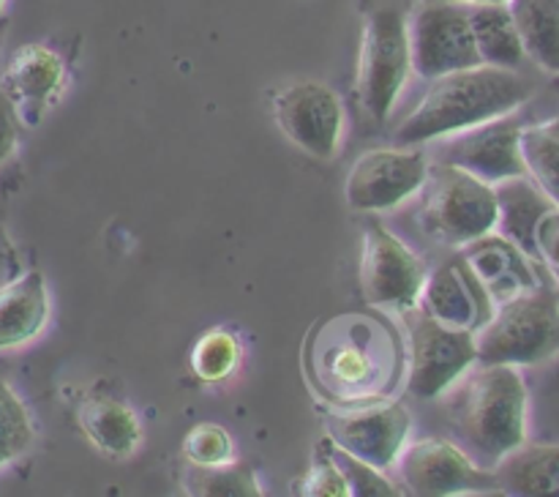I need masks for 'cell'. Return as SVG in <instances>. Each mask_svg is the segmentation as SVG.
I'll use <instances>...</instances> for the list:
<instances>
[{
	"label": "cell",
	"mask_w": 559,
	"mask_h": 497,
	"mask_svg": "<svg viewBox=\"0 0 559 497\" xmlns=\"http://www.w3.org/2000/svg\"><path fill=\"white\" fill-rule=\"evenodd\" d=\"M314 391L338 407L391 399L407 371L402 333L377 311H344L311 331L304 350Z\"/></svg>",
	"instance_id": "6da1fadb"
},
{
	"label": "cell",
	"mask_w": 559,
	"mask_h": 497,
	"mask_svg": "<svg viewBox=\"0 0 559 497\" xmlns=\"http://www.w3.org/2000/svg\"><path fill=\"white\" fill-rule=\"evenodd\" d=\"M459 446L484 468H495L530 431V391L522 366L475 364L442 393Z\"/></svg>",
	"instance_id": "7a4b0ae2"
},
{
	"label": "cell",
	"mask_w": 559,
	"mask_h": 497,
	"mask_svg": "<svg viewBox=\"0 0 559 497\" xmlns=\"http://www.w3.org/2000/svg\"><path fill=\"white\" fill-rule=\"evenodd\" d=\"M533 98V82L524 80L516 69L497 66H473L451 71L424 93L418 107L396 129V145H426L437 137L464 131L486 120L513 115Z\"/></svg>",
	"instance_id": "3957f363"
},
{
	"label": "cell",
	"mask_w": 559,
	"mask_h": 497,
	"mask_svg": "<svg viewBox=\"0 0 559 497\" xmlns=\"http://www.w3.org/2000/svg\"><path fill=\"white\" fill-rule=\"evenodd\" d=\"M480 364L535 366L559 355V289L538 284L495 306L475 331Z\"/></svg>",
	"instance_id": "277c9868"
},
{
	"label": "cell",
	"mask_w": 559,
	"mask_h": 497,
	"mask_svg": "<svg viewBox=\"0 0 559 497\" xmlns=\"http://www.w3.org/2000/svg\"><path fill=\"white\" fill-rule=\"evenodd\" d=\"M418 224L440 246L462 249L469 240L497 227L495 186L453 164L429 162V175L420 186Z\"/></svg>",
	"instance_id": "5b68a950"
},
{
	"label": "cell",
	"mask_w": 559,
	"mask_h": 497,
	"mask_svg": "<svg viewBox=\"0 0 559 497\" xmlns=\"http://www.w3.org/2000/svg\"><path fill=\"white\" fill-rule=\"evenodd\" d=\"M409 71L413 63L404 11L393 5L371 11L360 36L358 60V102L366 118L374 123L388 120L407 85Z\"/></svg>",
	"instance_id": "8992f818"
},
{
	"label": "cell",
	"mask_w": 559,
	"mask_h": 497,
	"mask_svg": "<svg viewBox=\"0 0 559 497\" xmlns=\"http://www.w3.org/2000/svg\"><path fill=\"white\" fill-rule=\"evenodd\" d=\"M409 328L407 393L420 402L440 399L469 366L478 364L475 331L448 326L426 315L420 306L404 311Z\"/></svg>",
	"instance_id": "52a82bcc"
},
{
	"label": "cell",
	"mask_w": 559,
	"mask_h": 497,
	"mask_svg": "<svg viewBox=\"0 0 559 497\" xmlns=\"http://www.w3.org/2000/svg\"><path fill=\"white\" fill-rule=\"evenodd\" d=\"M407 38L409 63L424 80H437L451 71L480 66L473 27H469V11L462 3L420 0L407 20Z\"/></svg>",
	"instance_id": "ba28073f"
},
{
	"label": "cell",
	"mask_w": 559,
	"mask_h": 497,
	"mask_svg": "<svg viewBox=\"0 0 559 497\" xmlns=\"http://www.w3.org/2000/svg\"><path fill=\"white\" fill-rule=\"evenodd\" d=\"M429 175L424 145L374 147L355 158L344 180V200L364 213H385L415 197Z\"/></svg>",
	"instance_id": "9c48e42d"
},
{
	"label": "cell",
	"mask_w": 559,
	"mask_h": 497,
	"mask_svg": "<svg viewBox=\"0 0 559 497\" xmlns=\"http://www.w3.org/2000/svg\"><path fill=\"white\" fill-rule=\"evenodd\" d=\"M426 145H429L426 147L429 162L462 167L491 186L516 175H527L522 156V123L513 115L437 137Z\"/></svg>",
	"instance_id": "30bf717a"
},
{
	"label": "cell",
	"mask_w": 559,
	"mask_h": 497,
	"mask_svg": "<svg viewBox=\"0 0 559 497\" xmlns=\"http://www.w3.org/2000/svg\"><path fill=\"white\" fill-rule=\"evenodd\" d=\"M396 464L409 495L451 497L500 492L495 470L475 462L459 442L440 437H424L404 446Z\"/></svg>",
	"instance_id": "8fae6325"
},
{
	"label": "cell",
	"mask_w": 559,
	"mask_h": 497,
	"mask_svg": "<svg viewBox=\"0 0 559 497\" xmlns=\"http://www.w3.org/2000/svg\"><path fill=\"white\" fill-rule=\"evenodd\" d=\"M426 265L385 224L369 222L360 251V289L369 306L407 311L418 306Z\"/></svg>",
	"instance_id": "7c38bea8"
},
{
	"label": "cell",
	"mask_w": 559,
	"mask_h": 497,
	"mask_svg": "<svg viewBox=\"0 0 559 497\" xmlns=\"http://www.w3.org/2000/svg\"><path fill=\"white\" fill-rule=\"evenodd\" d=\"M278 129L293 145L317 162H331L344 134V104L333 87L314 80H300L273 96Z\"/></svg>",
	"instance_id": "4fadbf2b"
},
{
	"label": "cell",
	"mask_w": 559,
	"mask_h": 497,
	"mask_svg": "<svg viewBox=\"0 0 559 497\" xmlns=\"http://www.w3.org/2000/svg\"><path fill=\"white\" fill-rule=\"evenodd\" d=\"M409 429H413V415L393 399L344 407V413H333L328 418L331 442L382 473L396 464L399 453L407 446Z\"/></svg>",
	"instance_id": "5bb4252c"
},
{
	"label": "cell",
	"mask_w": 559,
	"mask_h": 497,
	"mask_svg": "<svg viewBox=\"0 0 559 497\" xmlns=\"http://www.w3.org/2000/svg\"><path fill=\"white\" fill-rule=\"evenodd\" d=\"M418 306L435 320L448 326L478 331L495 315V298L484 287L473 268L462 255L442 260L431 273H426V284L420 289Z\"/></svg>",
	"instance_id": "9a60e30c"
},
{
	"label": "cell",
	"mask_w": 559,
	"mask_h": 497,
	"mask_svg": "<svg viewBox=\"0 0 559 497\" xmlns=\"http://www.w3.org/2000/svg\"><path fill=\"white\" fill-rule=\"evenodd\" d=\"M459 255L467 260L475 276L484 282L495 304H502V300L513 298L524 289L546 284L544 276H540L544 265L500 233H486L480 238L469 240L467 246L459 249Z\"/></svg>",
	"instance_id": "2e32d148"
},
{
	"label": "cell",
	"mask_w": 559,
	"mask_h": 497,
	"mask_svg": "<svg viewBox=\"0 0 559 497\" xmlns=\"http://www.w3.org/2000/svg\"><path fill=\"white\" fill-rule=\"evenodd\" d=\"M66 82V63L55 49L44 44H25L14 52L0 76V87L14 104L16 115L41 109L60 93Z\"/></svg>",
	"instance_id": "e0dca14e"
},
{
	"label": "cell",
	"mask_w": 559,
	"mask_h": 497,
	"mask_svg": "<svg viewBox=\"0 0 559 497\" xmlns=\"http://www.w3.org/2000/svg\"><path fill=\"white\" fill-rule=\"evenodd\" d=\"M497 194V227L495 233L506 235L508 240L527 251L538 260V229L544 218L559 208L530 175H516L495 184ZM540 262V260H538ZM544 265V262H540Z\"/></svg>",
	"instance_id": "ac0fdd59"
},
{
	"label": "cell",
	"mask_w": 559,
	"mask_h": 497,
	"mask_svg": "<svg viewBox=\"0 0 559 497\" xmlns=\"http://www.w3.org/2000/svg\"><path fill=\"white\" fill-rule=\"evenodd\" d=\"M49 320V289L41 271L16 273L0 284V350L20 347L44 331Z\"/></svg>",
	"instance_id": "d6986e66"
},
{
	"label": "cell",
	"mask_w": 559,
	"mask_h": 497,
	"mask_svg": "<svg viewBox=\"0 0 559 497\" xmlns=\"http://www.w3.org/2000/svg\"><path fill=\"white\" fill-rule=\"evenodd\" d=\"M491 470L502 495L559 497V442L524 440Z\"/></svg>",
	"instance_id": "ffe728a7"
},
{
	"label": "cell",
	"mask_w": 559,
	"mask_h": 497,
	"mask_svg": "<svg viewBox=\"0 0 559 497\" xmlns=\"http://www.w3.org/2000/svg\"><path fill=\"white\" fill-rule=\"evenodd\" d=\"M82 431L98 451L126 459L140 448L142 424L131 404L112 397H87L76 410Z\"/></svg>",
	"instance_id": "44dd1931"
},
{
	"label": "cell",
	"mask_w": 559,
	"mask_h": 497,
	"mask_svg": "<svg viewBox=\"0 0 559 497\" xmlns=\"http://www.w3.org/2000/svg\"><path fill=\"white\" fill-rule=\"evenodd\" d=\"M467 11L480 63L497 66V69H519L527 55H524L508 3H478L467 5Z\"/></svg>",
	"instance_id": "7402d4cb"
},
{
	"label": "cell",
	"mask_w": 559,
	"mask_h": 497,
	"mask_svg": "<svg viewBox=\"0 0 559 497\" xmlns=\"http://www.w3.org/2000/svg\"><path fill=\"white\" fill-rule=\"evenodd\" d=\"M524 55L559 74V0H508Z\"/></svg>",
	"instance_id": "603a6c76"
},
{
	"label": "cell",
	"mask_w": 559,
	"mask_h": 497,
	"mask_svg": "<svg viewBox=\"0 0 559 497\" xmlns=\"http://www.w3.org/2000/svg\"><path fill=\"white\" fill-rule=\"evenodd\" d=\"M522 156L530 178L559 205V115L522 126Z\"/></svg>",
	"instance_id": "cb8c5ba5"
},
{
	"label": "cell",
	"mask_w": 559,
	"mask_h": 497,
	"mask_svg": "<svg viewBox=\"0 0 559 497\" xmlns=\"http://www.w3.org/2000/svg\"><path fill=\"white\" fill-rule=\"evenodd\" d=\"M240 360H243V344L229 328H211L191 347V371L207 386L229 380L240 369Z\"/></svg>",
	"instance_id": "d4e9b609"
},
{
	"label": "cell",
	"mask_w": 559,
	"mask_h": 497,
	"mask_svg": "<svg viewBox=\"0 0 559 497\" xmlns=\"http://www.w3.org/2000/svg\"><path fill=\"white\" fill-rule=\"evenodd\" d=\"M183 486L189 495L202 497H260V481L246 464L229 462L218 468H197L189 464L183 475Z\"/></svg>",
	"instance_id": "484cf974"
},
{
	"label": "cell",
	"mask_w": 559,
	"mask_h": 497,
	"mask_svg": "<svg viewBox=\"0 0 559 497\" xmlns=\"http://www.w3.org/2000/svg\"><path fill=\"white\" fill-rule=\"evenodd\" d=\"M36 440V426L20 393L0 380V470L31 451Z\"/></svg>",
	"instance_id": "4316f807"
},
{
	"label": "cell",
	"mask_w": 559,
	"mask_h": 497,
	"mask_svg": "<svg viewBox=\"0 0 559 497\" xmlns=\"http://www.w3.org/2000/svg\"><path fill=\"white\" fill-rule=\"evenodd\" d=\"M183 457L197 468H218L235 462V440L222 424L202 421L183 437Z\"/></svg>",
	"instance_id": "83f0119b"
},
{
	"label": "cell",
	"mask_w": 559,
	"mask_h": 497,
	"mask_svg": "<svg viewBox=\"0 0 559 497\" xmlns=\"http://www.w3.org/2000/svg\"><path fill=\"white\" fill-rule=\"evenodd\" d=\"M325 446L331 451L333 462L338 464V470L344 473L349 484V497H396L402 492L391 484V481L382 475V470L371 468V464L360 462L353 453L342 451L336 442H331V437H325Z\"/></svg>",
	"instance_id": "f1b7e54d"
},
{
	"label": "cell",
	"mask_w": 559,
	"mask_h": 497,
	"mask_svg": "<svg viewBox=\"0 0 559 497\" xmlns=\"http://www.w3.org/2000/svg\"><path fill=\"white\" fill-rule=\"evenodd\" d=\"M300 495L309 497H349V484L338 464L333 462L331 451H328L325 440L317 448V457L311 462L309 473L300 481Z\"/></svg>",
	"instance_id": "f546056e"
},
{
	"label": "cell",
	"mask_w": 559,
	"mask_h": 497,
	"mask_svg": "<svg viewBox=\"0 0 559 497\" xmlns=\"http://www.w3.org/2000/svg\"><path fill=\"white\" fill-rule=\"evenodd\" d=\"M538 260L544 262L551 284L559 289V208L544 218L538 229Z\"/></svg>",
	"instance_id": "4dcf8cb0"
},
{
	"label": "cell",
	"mask_w": 559,
	"mask_h": 497,
	"mask_svg": "<svg viewBox=\"0 0 559 497\" xmlns=\"http://www.w3.org/2000/svg\"><path fill=\"white\" fill-rule=\"evenodd\" d=\"M20 145V115L0 87V164L9 162Z\"/></svg>",
	"instance_id": "1f68e13d"
},
{
	"label": "cell",
	"mask_w": 559,
	"mask_h": 497,
	"mask_svg": "<svg viewBox=\"0 0 559 497\" xmlns=\"http://www.w3.org/2000/svg\"><path fill=\"white\" fill-rule=\"evenodd\" d=\"M16 273H20V257H16V249L9 235H5V229L0 227V284L14 279Z\"/></svg>",
	"instance_id": "d6a6232c"
},
{
	"label": "cell",
	"mask_w": 559,
	"mask_h": 497,
	"mask_svg": "<svg viewBox=\"0 0 559 497\" xmlns=\"http://www.w3.org/2000/svg\"><path fill=\"white\" fill-rule=\"evenodd\" d=\"M440 3H462V5H478V3H508V0H440Z\"/></svg>",
	"instance_id": "836d02e7"
},
{
	"label": "cell",
	"mask_w": 559,
	"mask_h": 497,
	"mask_svg": "<svg viewBox=\"0 0 559 497\" xmlns=\"http://www.w3.org/2000/svg\"><path fill=\"white\" fill-rule=\"evenodd\" d=\"M3 5H5V0H0V11H3Z\"/></svg>",
	"instance_id": "e575fe53"
}]
</instances>
